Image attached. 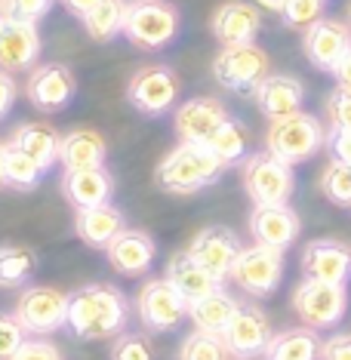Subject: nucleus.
I'll list each match as a JSON object with an SVG mask.
<instances>
[{"label":"nucleus","mask_w":351,"mask_h":360,"mask_svg":"<svg viewBox=\"0 0 351 360\" xmlns=\"http://www.w3.org/2000/svg\"><path fill=\"white\" fill-rule=\"evenodd\" d=\"M127 326V299L120 290L105 283L80 286L68 296V330L77 339L96 342L120 335Z\"/></svg>","instance_id":"1"},{"label":"nucleus","mask_w":351,"mask_h":360,"mask_svg":"<svg viewBox=\"0 0 351 360\" xmlns=\"http://www.w3.org/2000/svg\"><path fill=\"white\" fill-rule=\"evenodd\" d=\"M225 163L210 151L207 142H179L173 151L158 163V185L173 194H194L200 188L219 182Z\"/></svg>","instance_id":"2"},{"label":"nucleus","mask_w":351,"mask_h":360,"mask_svg":"<svg viewBox=\"0 0 351 360\" xmlns=\"http://www.w3.org/2000/svg\"><path fill=\"white\" fill-rule=\"evenodd\" d=\"M179 10L170 0H129L124 15V37L139 50H163L179 34Z\"/></svg>","instance_id":"3"},{"label":"nucleus","mask_w":351,"mask_h":360,"mask_svg":"<svg viewBox=\"0 0 351 360\" xmlns=\"http://www.w3.org/2000/svg\"><path fill=\"white\" fill-rule=\"evenodd\" d=\"M326 142V129L324 124L308 111L290 114V117L272 120L265 133V151H272L274 158L287 160V163H305L308 158H314Z\"/></svg>","instance_id":"4"},{"label":"nucleus","mask_w":351,"mask_h":360,"mask_svg":"<svg viewBox=\"0 0 351 360\" xmlns=\"http://www.w3.org/2000/svg\"><path fill=\"white\" fill-rule=\"evenodd\" d=\"M243 188H247L253 207H274V203H290L296 191V173L293 163L274 158L272 151L250 154L243 160Z\"/></svg>","instance_id":"5"},{"label":"nucleus","mask_w":351,"mask_h":360,"mask_svg":"<svg viewBox=\"0 0 351 360\" xmlns=\"http://www.w3.org/2000/svg\"><path fill=\"white\" fill-rule=\"evenodd\" d=\"M293 311L299 314L302 326L312 330H330L348 311V290L342 283H324L302 277V283L293 292Z\"/></svg>","instance_id":"6"},{"label":"nucleus","mask_w":351,"mask_h":360,"mask_svg":"<svg viewBox=\"0 0 351 360\" xmlns=\"http://www.w3.org/2000/svg\"><path fill=\"white\" fill-rule=\"evenodd\" d=\"M213 77L231 93H253L268 77V53L256 44L222 46L213 59Z\"/></svg>","instance_id":"7"},{"label":"nucleus","mask_w":351,"mask_h":360,"mask_svg":"<svg viewBox=\"0 0 351 360\" xmlns=\"http://www.w3.org/2000/svg\"><path fill=\"white\" fill-rule=\"evenodd\" d=\"M231 281L256 299L272 296L283 281V252L262 247V243L243 247L231 268Z\"/></svg>","instance_id":"8"},{"label":"nucleus","mask_w":351,"mask_h":360,"mask_svg":"<svg viewBox=\"0 0 351 360\" xmlns=\"http://www.w3.org/2000/svg\"><path fill=\"white\" fill-rule=\"evenodd\" d=\"M15 317L31 335H50L68 326V296L56 286H28L15 302Z\"/></svg>","instance_id":"9"},{"label":"nucleus","mask_w":351,"mask_h":360,"mask_svg":"<svg viewBox=\"0 0 351 360\" xmlns=\"http://www.w3.org/2000/svg\"><path fill=\"white\" fill-rule=\"evenodd\" d=\"M127 99L139 114H167L179 99V77L167 65H145L127 84Z\"/></svg>","instance_id":"10"},{"label":"nucleus","mask_w":351,"mask_h":360,"mask_svg":"<svg viewBox=\"0 0 351 360\" xmlns=\"http://www.w3.org/2000/svg\"><path fill=\"white\" fill-rule=\"evenodd\" d=\"M136 311L145 330L151 333H170L189 317V302L179 296V290L167 277L148 281L136 296Z\"/></svg>","instance_id":"11"},{"label":"nucleus","mask_w":351,"mask_h":360,"mask_svg":"<svg viewBox=\"0 0 351 360\" xmlns=\"http://www.w3.org/2000/svg\"><path fill=\"white\" fill-rule=\"evenodd\" d=\"M272 321L262 308L256 305H241L238 314L231 317V323L225 326L222 342L228 354L238 360H253L256 354H265L268 342H272Z\"/></svg>","instance_id":"12"},{"label":"nucleus","mask_w":351,"mask_h":360,"mask_svg":"<svg viewBox=\"0 0 351 360\" xmlns=\"http://www.w3.org/2000/svg\"><path fill=\"white\" fill-rule=\"evenodd\" d=\"M75 89H77V84H75V75H71L68 65L46 62L31 71V77L25 84V96L37 111L50 114V111L68 108L71 99H75Z\"/></svg>","instance_id":"13"},{"label":"nucleus","mask_w":351,"mask_h":360,"mask_svg":"<svg viewBox=\"0 0 351 360\" xmlns=\"http://www.w3.org/2000/svg\"><path fill=\"white\" fill-rule=\"evenodd\" d=\"M302 50H305V59L317 71L333 75L336 65L342 62V56L351 50V25L339 19H317L312 28H305Z\"/></svg>","instance_id":"14"},{"label":"nucleus","mask_w":351,"mask_h":360,"mask_svg":"<svg viewBox=\"0 0 351 360\" xmlns=\"http://www.w3.org/2000/svg\"><path fill=\"white\" fill-rule=\"evenodd\" d=\"M302 274L324 283H342L351 281V247L333 237L305 243L302 250Z\"/></svg>","instance_id":"15"},{"label":"nucleus","mask_w":351,"mask_h":360,"mask_svg":"<svg viewBox=\"0 0 351 360\" xmlns=\"http://www.w3.org/2000/svg\"><path fill=\"white\" fill-rule=\"evenodd\" d=\"M40 59V31L37 22L0 19V71H25Z\"/></svg>","instance_id":"16"},{"label":"nucleus","mask_w":351,"mask_h":360,"mask_svg":"<svg viewBox=\"0 0 351 360\" xmlns=\"http://www.w3.org/2000/svg\"><path fill=\"white\" fill-rule=\"evenodd\" d=\"M241 250L243 247H241L238 234L222 225H210V228H203V231H198L189 247L191 256L213 277H219V281L231 277V268H234V262H238Z\"/></svg>","instance_id":"17"},{"label":"nucleus","mask_w":351,"mask_h":360,"mask_svg":"<svg viewBox=\"0 0 351 360\" xmlns=\"http://www.w3.org/2000/svg\"><path fill=\"white\" fill-rule=\"evenodd\" d=\"M302 231L299 212L290 203H274V207H253L250 212V234L256 243L272 247L277 252H287Z\"/></svg>","instance_id":"18"},{"label":"nucleus","mask_w":351,"mask_h":360,"mask_svg":"<svg viewBox=\"0 0 351 360\" xmlns=\"http://www.w3.org/2000/svg\"><path fill=\"white\" fill-rule=\"evenodd\" d=\"M228 117H231V114L225 111V105L219 99H213V96H198V99H189L176 108L173 127L182 142H207Z\"/></svg>","instance_id":"19"},{"label":"nucleus","mask_w":351,"mask_h":360,"mask_svg":"<svg viewBox=\"0 0 351 360\" xmlns=\"http://www.w3.org/2000/svg\"><path fill=\"white\" fill-rule=\"evenodd\" d=\"M253 99H256L259 111L268 120H281V117H290V114L302 111V105H305V86L293 75H268L262 84L253 89Z\"/></svg>","instance_id":"20"},{"label":"nucleus","mask_w":351,"mask_h":360,"mask_svg":"<svg viewBox=\"0 0 351 360\" xmlns=\"http://www.w3.org/2000/svg\"><path fill=\"white\" fill-rule=\"evenodd\" d=\"M259 31H262V15L256 6L243 4V0H228L213 15V34L222 46L256 44Z\"/></svg>","instance_id":"21"},{"label":"nucleus","mask_w":351,"mask_h":360,"mask_svg":"<svg viewBox=\"0 0 351 360\" xmlns=\"http://www.w3.org/2000/svg\"><path fill=\"white\" fill-rule=\"evenodd\" d=\"M62 194L75 210H89L111 203L114 194V176L105 167L89 169H65L62 176Z\"/></svg>","instance_id":"22"},{"label":"nucleus","mask_w":351,"mask_h":360,"mask_svg":"<svg viewBox=\"0 0 351 360\" xmlns=\"http://www.w3.org/2000/svg\"><path fill=\"white\" fill-rule=\"evenodd\" d=\"M108 252V262L117 274L124 277H139L151 268L154 256H158V247H154V237L145 231H133V228H124L114 240L105 247Z\"/></svg>","instance_id":"23"},{"label":"nucleus","mask_w":351,"mask_h":360,"mask_svg":"<svg viewBox=\"0 0 351 360\" xmlns=\"http://www.w3.org/2000/svg\"><path fill=\"white\" fill-rule=\"evenodd\" d=\"M163 277L176 286L179 296L189 302V305H191V302H198V299H203V296H210V292H216L219 286H222V281L210 274L189 250L176 252V256L167 262V274H163Z\"/></svg>","instance_id":"24"},{"label":"nucleus","mask_w":351,"mask_h":360,"mask_svg":"<svg viewBox=\"0 0 351 360\" xmlns=\"http://www.w3.org/2000/svg\"><path fill=\"white\" fill-rule=\"evenodd\" d=\"M127 228L124 212L114 203H102V207H89V210H77L75 216V231L87 247L105 250L108 243Z\"/></svg>","instance_id":"25"},{"label":"nucleus","mask_w":351,"mask_h":360,"mask_svg":"<svg viewBox=\"0 0 351 360\" xmlns=\"http://www.w3.org/2000/svg\"><path fill=\"white\" fill-rule=\"evenodd\" d=\"M108 145L96 129H71L59 142V163L65 169H89L102 167Z\"/></svg>","instance_id":"26"},{"label":"nucleus","mask_w":351,"mask_h":360,"mask_svg":"<svg viewBox=\"0 0 351 360\" xmlns=\"http://www.w3.org/2000/svg\"><path fill=\"white\" fill-rule=\"evenodd\" d=\"M238 308H241V302L234 299L231 292H225L222 286H219L216 292H210V296L191 302V305H189V317H191L194 330L222 335L225 326L231 323V317L238 314Z\"/></svg>","instance_id":"27"},{"label":"nucleus","mask_w":351,"mask_h":360,"mask_svg":"<svg viewBox=\"0 0 351 360\" xmlns=\"http://www.w3.org/2000/svg\"><path fill=\"white\" fill-rule=\"evenodd\" d=\"M265 360H321V339L312 326H290L274 333L265 348Z\"/></svg>","instance_id":"28"},{"label":"nucleus","mask_w":351,"mask_h":360,"mask_svg":"<svg viewBox=\"0 0 351 360\" xmlns=\"http://www.w3.org/2000/svg\"><path fill=\"white\" fill-rule=\"evenodd\" d=\"M59 142H62V136L50 124H22V127H15V133L10 139V145L25 151L44 169H50L59 160Z\"/></svg>","instance_id":"29"},{"label":"nucleus","mask_w":351,"mask_h":360,"mask_svg":"<svg viewBox=\"0 0 351 360\" xmlns=\"http://www.w3.org/2000/svg\"><path fill=\"white\" fill-rule=\"evenodd\" d=\"M127 4L129 0H99V4L80 19L87 34L93 40H99V44H108V40H114L117 34H124Z\"/></svg>","instance_id":"30"},{"label":"nucleus","mask_w":351,"mask_h":360,"mask_svg":"<svg viewBox=\"0 0 351 360\" xmlns=\"http://www.w3.org/2000/svg\"><path fill=\"white\" fill-rule=\"evenodd\" d=\"M247 142H250V133H247V127L241 124V120H234V117H228L222 127L216 129L213 136L207 139V145H210V151L216 154L219 160L225 163H238V160H247L243 154H247Z\"/></svg>","instance_id":"31"},{"label":"nucleus","mask_w":351,"mask_h":360,"mask_svg":"<svg viewBox=\"0 0 351 360\" xmlns=\"http://www.w3.org/2000/svg\"><path fill=\"white\" fill-rule=\"evenodd\" d=\"M37 271L34 250L19 243H0V286H19Z\"/></svg>","instance_id":"32"},{"label":"nucleus","mask_w":351,"mask_h":360,"mask_svg":"<svg viewBox=\"0 0 351 360\" xmlns=\"http://www.w3.org/2000/svg\"><path fill=\"white\" fill-rule=\"evenodd\" d=\"M46 169L40 167L37 160H31L25 151H19L15 145L6 142V185L22 188V191H31V188L40 185Z\"/></svg>","instance_id":"33"},{"label":"nucleus","mask_w":351,"mask_h":360,"mask_svg":"<svg viewBox=\"0 0 351 360\" xmlns=\"http://www.w3.org/2000/svg\"><path fill=\"white\" fill-rule=\"evenodd\" d=\"M179 360H228V348H225L222 335L194 330L179 345Z\"/></svg>","instance_id":"34"},{"label":"nucleus","mask_w":351,"mask_h":360,"mask_svg":"<svg viewBox=\"0 0 351 360\" xmlns=\"http://www.w3.org/2000/svg\"><path fill=\"white\" fill-rule=\"evenodd\" d=\"M321 188L326 200H333L336 207H351V163L330 160L321 176Z\"/></svg>","instance_id":"35"},{"label":"nucleus","mask_w":351,"mask_h":360,"mask_svg":"<svg viewBox=\"0 0 351 360\" xmlns=\"http://www.w3.org/2000/svg\"><path fill=\"white\" fill-rule=\"evenodd\" d=\"M324 4L326 0H287L281 10V19L287 28H312L317 19H324Z\"/></svg>","instance_id":"36"},{"label":"nucleus","mask_w":351,"mask_h":360,"mask_svg":"<svg viewBox=\"0 0 351 360\" xmlns=\"http://www.w3.org/2000/svg\"><path fill=\"white\" fill-rule=\"evenodd\" d=\"M25 326L19 323V317L10 311H0V360H10L25 342Z\"/></svg>","instance_id":"37"},{"label":"nucleus","mask_w":351,"mask_h":360,"mask_svg":"<svg viewBox=\"0 0 351 360\" xmlns=\"http://www.w3.org/2000/svg\"><path fill=\"white\" fill-rule=\"evenodd\" d=\"M154 351L145 335H114L111 360H151Z\"/></svg>","instance_id":"38"},{"label":"nucleus","mask_w":351,"mask_h":360,"mask_svg":"<svg viewBox=\"0 0 351 360\" xmlns=\"http://www.w3.org/2000/svg\"><path fill=\"white\" fill-rule=\"evenodd\" d=\"M50 10L53 0H4V13L25 22H40Z\"/></svg>","instance_id":"39"},{"label":"nucleus","mask_w":351,"mask_h":360,"mask_svg":"<svg viewBox=\"0 0 351 360\" xmlns=\"http://www.w3.org/2000/svg\"><path fill=\"white\" fill-rule=\"evenodd\" d=\"M10 360H65L59 345H53L50 339H25L22 342V348L15 351V354Z\"/></svg>","instance_id":"40"},{"label":"nucleus","mask_w":351,"mask_h":360,"mask_svg":"<svg viewBox=\"0 0 351 360\" xmlns=\"http://www.w3.org/2000/svg\"><path fill=\"white\" fill-rule=\"evenodd\" d=\"M326 114H330L333 127L351 129V89H333L326 96Z\"/></svg>","instance_id":"41"},{"label":"nucleus","mask_w":351,"mask_h":360,"mask_svg":"<svg viewBox=\"0 0 351 360\" xmlns=\"http://www.w3.org/2000/svg\"><path fill=\"white\" fill-rule=\"evenodd\" d=\"M326 151H330L333 160H342V163H351V129L345 127H330L326 133Z\"/></svg>","instance_id":"42"},{"label":"nucleus","mask_w":351,"mask_h":360,"mask_svg":"<svg viewBox=\"0 0 351 360\" xmlns=\"http://www.w3.org/2000/svg\"><path fill=\"white\" fill-rule=\"evenodd\" d=\"M321 360H351V333H336L321 342Z\"/></svg>","instance_id":"43"},{"label":"nucleus","mask_w":351,"mask_h":360,"mask_svg":"<svg viewBox=\"0 0 351 360\" xmlns=\"http://www.w3.org/2000/svg\"><path fill=\"white\" fill-rule=\"evenodd\" d=\"M15 99H19V84L13 80L10 71H0V117L13 111Z\"/></svg>","instance_id":"44"},{"label":"nucleus","mask_w":351,"mask_h":360,"mask_svg":"<svg viewBox=\"0 0 351 360\" xmlns=\"http://www.w3.org/2000/svg\"><path fill=\"white\" fill-rule=\"evenodd\" d=\"M333 77H336L339 89H351V50L342 56V62L336 65V71H333Z\"/></svg>","instance_id":"45"},{"label":"nucleus","mask_w":351,"mask_h":360,"mask_svg":"<svg viewBox=\"0 0 351 360\" xmlns=\"http://www.w3.org/2000/svg\"><path fill=\"white\" fill-rule=\"evenodd\" d=\"M65 4V10H68L71 15H77V19H84V15L93 10L96 4H99V0H62Z\"/></svg>","instance_id":"46"},{"label":"nucleus","mask_w":351,"mask_h":360,"mask_svg":"<svg viewBox=\"0 0 351 360\" xmlns=\"http://www.w3.org/2000/svg\"><path fill=\"white\" fill-rule=\"evenodd\" d=\"M0 188H6V142H0Z\"/></svg>","instance_id":"47"},{"label":"nucleus","mask_w":351,"mask_h":360,"mask_svg":"<svg viewBox=\"0 0 351 360\" xmlns=\"http://www.w3.org/2000/svg\"><path fill=\"white\" fill-rule=\"evenodd\" d=\"M256 4H259V6H265V10H272V13H281L287 0H256Z\"/></svg>","instance_id":"48"},{"label":"nucleus","mask_w":351,"mask_h":360,"mask_svg":"<svg viewBox=\"0 0 351 360\" xmlns=\"http://www.w3.org/2000/svg\"><path fill=\"white\" fill-rule=\"evenodd\" d=\"M4 15H6V13H4V0H0V19H4Z\"/></svg>","instance_id":"49"},{"label":"nucleus","mask_w":351,"mask_h":360,"mask_svg":"<svg viewBox=\"0 0 351 360\" xmlns=\"http://www.w3.org/2000/svg\"><path fill=\"white\" fill-rule=\"evenodd\" d=\"M348 22H351V6H348Z\"/></svg>","instance_id":"50"},{"label":"nucleus","mask_w":351,"mask_h":360,"mask_svg":"<svg viewBox=\"0 0 351 360\" xmlns=\"http://www.w3.org/2000/svg\"><path fill=\"white\" fill-rule=\"evenodd\" d=\"M234 360H238V357H234Z\"/></svg>","instance_id":"51"}]
</instances>
